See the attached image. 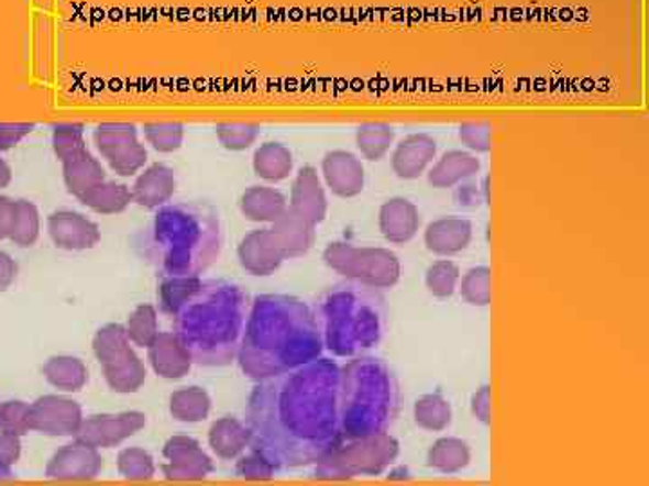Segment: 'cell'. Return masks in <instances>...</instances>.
<instances>
[{
	"mask_svg": "<svg viewBox=\"0 0 649 486\" xmlns=\"http://www.w3.org/2000/svg\"><path fill=\"white\" fill-rule=\"evenodd\" d=\"M487 199L484 189H480L476 184L460 183L459 188L454 189V200L460 208L475 209L480 203Z\"/></svg>",
	"mask_w": 649,
	"mask_h": 486,
	"instance_id": "cell-51",
	"label": "cell"
},
{
	"mask_svg": "<svg viewBox=\"0 0 649 486\" xmlns=\"http://www.w3.org/2000/svg\"><path fill=\"white\" fill-rule=\"evenodd\" d=\"M480 168H482V164L475 155L462 152V150H451V152H446L430 169L428 183L433 188H454L460 183L475 177Z\"/></svg>",
	"mask_w": 649,
	"mask_h": 486,
	"instance_id": "cell-28",
	"label": "cell"
},
{
	"mask_svg": "<svg viewBox=\"0 0 649 486\" xmlns=\"http://www.w3.org/2000/svg\"><path fill=\"white\" fill-rule=\"evenodd\" d=\"M240 213L244 214L250 222L273 223L280 219L289 202L285 195L278 189L267 186H251L240 195Z\"/></svg>",
	"mask_w": 649,
	"mask_h": 486,
	"instance_id": "cell-26",
	"label": "cell"
},
{
	"mask_svg": "<svg viewBox=\"0 0 649 486\" xmlns=\"http://www.w3.org/2000/svg\"><path fill=\"white\" fill-rule=\"evenodd\" d=\"M426 463L435 472L440 474H459L468 468L471 463L470 443L462 438L444 437L439 438L433 445L428 449Z\"/></svg>",
	"mask_w": 649,
	"mask_h": 486,
	"instance_id": "cell-30",
	"label": "cell"
},
{
	"mask_svg": "<svg viewBox=\"0 0 649 486\" xmlns=\"http://www.w3.org/2000/svg\"><path fill=\"white\" fill-rule=\"evenodd\" d=\"M293 166H295V161H293L290 150L280 143L260 144L253 155L255 174L267 183H282V180L289 179Z\"/></svg>",
	"mask_w": 649,
	"mask_h": 486,
	"instance_id": "cell-31",
	"label": "cell"
},
{
	"mask_svg": "<svg viewBox=\"0 0 649 486\" xmlns=\"http://www.w3.org/2000/svg\"><path fill=\"white\" fill-rule=\"evenodd\" d=\"M258 124L250 123H222L217 126V140L231 152H242L255 144L260 137Z\"/></svg>",
	"mask_w": 649,
	"mask_h": 486,
	"instance_id": "cell-45",
	"label": "cell"
},
{
	"mask_svg": "<svg viewBox=\"0 0 649 486\" xmlns=\"http://www.w3.org/2000/svg\"><path fill=\"white\" fill-rule=\"evenodd\" d=\"M47 231L56 247L64 251H87L100 243L101 233L98 223L87 219L86 214L61 209L50 214Z\"/></svg>",
	"mask_w": 649,
	"mask_h": 486,
	"instance_id": "cell-16",
	"label": "cell"
},
{
	"mask_svg": "<svg viewBox=\"0 0 649 486\" xmlns=\"http://www.w3.org/2000/svg\"><path fill=\"white\" fill-rule=\"evenodd\" d=\"M0 431L25 437L31 432L30 404L22 400H8L0 404Z\"/></svg>",
	"mask_w": 649,
	"mask_h": 486,
	"instance_id": "cell-47",
	"label": "cell"
},
{
	"mask_svg": "<svg viewBox=\"0 0 649 486\" xmlns=\"http://www.w3.org/2000/svg\"><path fill=\"white\" fill-rule=\"evenodd\" d=\"M237 460L235 474L248 482H270L282 471L278 460L256 443H251L250 449Z\"/></svg>",
	"mask_w": 649,
	"mask_h": 486,
	"instance_id": "cell-35",
	"label": "cell"
},
{
	"mask_svg": "<svg viewBox=\"0 0 649 486\" xmlns=\"http://www.w3.org/2000/svg\"><path fill=\"white\" fill-rule=\"evenodd\" d=\"M116 466L121 476L130 482H148L157 471L151 452L141 446H127L120 451Z\"/></svg>",
	"mask_w": 649,
	"mask_h": 486,
	"instance_id": "cell-41",
	"label": "cell"
},
{
	"mask_svg": "<svg viewBox=\"0 0 649 486\" xmlns=\"http://www.w3.org/2000/svg\"><path fill=\"white\" fill-rule=\"evenodd\" d=\"M400 445L389 432L343 440L315 465L323 482H349L355 477L381 476L399 457Z\"/></svg>",
	"mask_w": 649,
	"mask_h": 486,
	"instance_id": "cell-7",
	"label": "cell"
},
{
	"mask_svg": "<svg viewBox=\"0 0 649 486\" xmlns=\"http://www.w3.org/2000/svg\"><path fill=\"white\" fill-rule=\"evenodd\" d=\"M491 130L490 123L484 121H473L464 123L459 129V137L468 148L473 150L476 154H487L491 150Z\"/></svg>",
	"mask_w": 649,
	"mask_h": 486,
	"instance_id": "cell-48",
	"label": "cell"
},
{
	"mask_svg": "<svg viewBox=\"0 0 649 486\" xmlns=\"http://www.w3.org/2000/svg\"><path fill=\"white\" fill-rule=\"evenodd\" d=\"M41 236V213L30 200H16L15 223L11 229L10 240L19 247L35 245Z\"/></svg>",
	"mask_w": 649,
	"mask_h": 486,
	"instance_id": "cell-40",
	"label": "cell"
},
{
	"mask_svg": "<svg viewBox=\"0 0 649 486\" xmlns=\"http://www.w3.org/2000/svg\"><path fill=\"white\" fill-rule=\"evenodd\" d=\"M437 155V141L428 134H411L400 141L392 155V168L399 179H419Z\"/></svg>",
	"mask_w": 649,
	"mask_h": 486,
	"instance_id": "cell-22",
	"label": "cell"
},
{
	"mask_svg": "<svg viewBox=\"0 0 649 486\" xmlns=\"http://www.w3.org/2000/svg\"><path fill=\"white\" fill-rule=\"evenodd\" d=\"M276 239L284 248L285 258H300L309 253L316 242V225L309 220L296 213L295 209L287 208L285 213L276 222L271 223Z\"/></svg>",
	"mask_w": 649,
	"mask_h": 486,
	"instance_id": "cell-24",
	"label": "cell"
},
{
	"mask_svg": "<svg viewBox=\"0 0 649 486\" xmlns=\"http://www.w3.org/2000/svg\"><path fill=\"white\" fill-rule=\"evenodd\" d=\"M146 352L152 369L166 380L185 378L194 364L191 353L175 332L157 333V338L146 347Z\"/></svg>",
	"mask_w": 649,
	"mask_h": 486,
	"instance_id": "cell-18",
	"label": "cell"
},
{
	"mask_svg": "<svg viewBox=\"0 0 649 486\" xmlns=\"http://www.w3.org/2000/svg\"><path fill=\"white\" fill-rule=\"evenodd\" d=\"M248 312L242 288L228 281H202L172 318L194 363L226 366L237 358Z\"/></svg>",
	"mask_w": 649,
	"mask_h": 486,
	"instance_id": "cell-3",
	"label": "cell"
},
{
	"mask_svg": "<svg viewBox=\"0 0 649 486\" xmlns=\"http://www.w3.org/2000/svg\"><path fill=\"white\" fill-rule=\"evenodd\" d=\"M460 296L471 307H490L491 305V268L485 265L473 267L460 276Z\"/></svg>",
	"mask_w": 649,
	"mask_h": 486,
	"instance_id": "cell-42",
	"label": "cell"
},
{
	"mask_svg": "<svg viewBox=\"0 0 649 486\" xmlns=\"http://www.w3.org/2000/svg\"><path fill=\"white\" fill-rule=\"evenodd\" d=\"M92 350L110 389L121 395L140 391L146 380V367L130 343L123 324H106L96 332Z\"/></svg>",
	"mask_w": 649,
	"mask_h": 486,
	"instance_id": "cell-9",
	"label": "cell"
},
{
	"mask_svg": "<svg viewBox=\"0 0 649 486\" xmlns=\"http://www.w3.org/2000/svg\"><path fill=\"white\" fill-rule=\"evenodd\" d=\"M62 172H64L65 188L78 200L89 189L95 188L96 184L107 179L106 168L95 155L90 154L89 148L81 150L78 154L62 161Z\"/></svg>",
	"mask_w": 649,
	"mask_h": 486,
	"instance_id": "cell-27",
	"label": "cell"
},
{
	"mask_svg": "<svg viewBox=\"0 0 649 486\" xmlns=\"http://www.w3.org/2000/svg\"><path fill=\"white\" fill-rule=\"evenodd\" d=\"M16 276H19V265L15 259L4 251H0V294L15 284Z\"/></svg>",
	"mask_w": 649,
	"mask_h": 486,
	"instance_id": "cell-53",
	"label": "cell"
},
{
	"mask_svg": "<svg viewBox=\"0 0 649 486\" xmlns=\"http://www.w3.org/2000/svg\"><path fill=\"white\" fill-rule=\"evenodd\" d=\"M170 415L183 423L205 422L210 417L211 398L202 387H183L170 395Z\"/></svg>",
	"mask_w": 649,
	"mask_h": 486,
	"instance_id": "cell-33",
	"label": "cell"
},
{
	"mask_svg": "<svg viewBox=\"0 0 649 486\" xmlns=\"http://www.w3.org/2000/svg\"><path fill=\"white\" fill-rule=\"evenodd\" d=\"M315 316L323 347L334 357H358L385 338V299L380 290L365 285L346 281L330 288Z\"/></svg>",
	"mask_w": 649,
	"mask_h": 486,
	"instance_id": "cell-4",
	"label": "cell"
},
{
	"mask_svg": "<svg viewBox=\"0 0 649 486\" xmlns=\"http://www.w3.org/2000/svg\"><path fill=\"white\" fill-rule=\"evenodd\" d=\"M87 148L86 129L84 124H56L53 129V150L58 161H65L70 155Z\"/></svg>",
	"mask_w": 649,
	"mask_h": 486,
	"instance_id": "cell-44",
	"label": "cell"
},
{
	"mask_svg": "<svg viewBox=\"0 0 649 486\" xmlns=\"http://www.w3.org/2000/svg\"><path fill=\"white\" fill-rule=\"evenodd\" d=\"M411 472L408 466H389L388 468V479L389 482H406V479H410Z\"/></svg>",
	"mask_w": 649,
	"mask_h": 486,
	"instance_id": "cell-54",
	"label": "cell"
},
{
	"mask_svg": "<svg viewBox=\"0 0 649 486\" xmlns=\"http://www.w3.org/2000/svg\"><path fill=\"white\" fill-rule=\"evenodd\" d=\"M103 471L100 449L75 440L62 446L45 466V476L55 482H90Z\"/></svg>",
	"mask_w": 649,
	"mask_h": 486,
	"instance_id": "cell-14",
	"label": "cell"
},
{
	"mask_svg": "<svg viewBox=\"0 0 649 486\" xmlns=\"http://www.w3.org/2000/svg\"><path fill=\"white\" fill-rule=\"evenodd\" d=\"M420 228L419 208L405 197L386 200L380 209V231L386 242L403 245L417 236Z\"/></svg>",
	"mask_w": 649,
	"mask_h": 486,
	"instance_id": "cell-20",
	"label": "cell"
},
{
	"mask_svg": "<svg viewBox=\"0 0 649 486\" xmlns=\"http://www.w3.org/2000/svg\"><path fill=\"white\" fill-rule=\"evenodd\" d=\"M45 380L58 391L78 393L89 383V369L73 355H55L42 367Z\"/></svg>",
	"mask_w": 649,
	"mask_h": 486,
	"instance_id": "cell-29",
	"label": "cell"
},
{
	"mask_svg": "<svg viewBox=\"0 0 649 486\" xmlns=\"http://www.w3.org/2000/svg\"><path fill=\"white\" fill-rule=\"evenodd\" d=\"M237 256L245 273L253 276H271L287 259L275 231L271 228L255 229L245 234L240 240Z\"/></svg>",
	"mask_w": 649,
	"mask_h": 486,
	"instance_id": "cell-15",
	"label": "cell"
},
{
	"mask_svg": "<svg viewBox=\"0 0 649 486\" xmlns=\"http://www.w3.org/2000/svg\"><path fill=\"white\" fill-rule=\"evenodd\" d=\"M327 188L341 199H354L365 189V166L346 150H332L321 161Z\"/></svg>",
	"mask_w": 649,
	"mask_h": 486,
	"instance_id": "cell-17",
	"label": "cell"
},
{
	"mask_svg": "<svg viewBox=\"0 0 649 486\" xmlns=\"http://www.w3.org/2000/svg\"><path fill=\"white\" fill-rule=\"evenodd\" d=\"M199 276H168L160 288V303L163 312L174 316L188 299L199 290Z\"/></svg>",
	"mask_w": 649,
	"mask_h": 486,
	"instance_id": "cell-38",
	"label": "cell"
},
{
	"mask_svg": "<svg viewBox=\"0 0 649 486\" xmlns=\"http://www.w3.org/2000/svg\"><path fill=\"white\" fill-rule=\"evenodd\" d=\"M84 422L80 404L62 397V395H44L30 404V427L33 432L45 437L75 438Z\"/></svg>",
	"mask_w": 649,
	"mask_h": 486,
	"instance_id": "cell-11",
	"label": "cell"
},
{
	"mask_svg": "<svg viewBox=\"0 0 649 486\" xmlns=\"http://www.w3.org/2000/svg\"><path fill=\"white\" fill-rule=\"evenodd\" d=\"M80 202L87 208L92 209L95 213L118 214L123 213L130 203H132V191L127 184L116 183V180H101L96 184L95 188L89 189Z\"/></svg>",
	"mask_w": 649,
	"mask_h": 486,
	"instance_id": "cell-32",
	"label": "cell"
},
{
	"mask_svg": "<svg viewBox=\"0 0 649 486\" xmlns=\"http://www.w3.org/2000/svg\"><path fill=\"white\" fill-rule=\"evenodd\" d=\"M177 180L174 169L166 164H151L148 168L135 179L132 191V202L141 208L160 209L170 202L174 197Z\"/></svg>",
	"mask_w": 649,
	"mask_h": 486,
	"instance_id": "cell-23",
	"label": "cell"
},
{
	"mask_svg": "<svg viewBox=\"0 0 649 486\" xmlns=\"http://www.w3.org/2000/svg\"><path fill=\"white\" fill-rule=\"evenodd\" d=\"M394 140V129L385 123L361 124L358 132H355V144H358L361 154L365 155L369 161L383 159L388 154Z\"/></svg>",
	"mask_w": 649,
	"mask_h": 486,
	"instance_id": "cell-36",
	"label": "cell"
},
{
	"mask_svg": "<svg viewBox=\"0 0 649 486\" xmlns=\"http://www.w3.org/2000/svg\"><path fill=\"white\" fill-rule=\"evenodd\" d=\"M460 276H462V273H460V267L454 262H451V259H437L426 270V288L435 298H451L459 290Z\"/></svg>",
	"mask_w": 649,
	"mask_h": 486,
	"instance_id": "cell-39",
	"label": "cell"
},
{
	"mask_svg": "<svg viewBox=\"0 0 649 486\" xmlns=\"http://www.w3.org/2000/svg\"><path fill=\"white\" fill-rule=\"evenodd\" d=\"M414 420L428 432H442L453 422V409L442 393H426L414 404Z\"/></svg>",
	"mask_w": 649,
	"mask_h": 486,
	"instance_id": "cell-34",
	"label": "cell"
},
{
	"mask_svg": "<svg viewBox=\"0 0 649 486\" xmlns=\"http://www.w3.org/2000/svg\"><path fill=\"white\" fill-rule=\"evenodd\" d=\"M145 426L146 417L141 411L92 415L89 418L84 417L75 440H80L95 449H112L138 434Z\"/></svg>",
	"mask_w": 649,
	"mask_h": 486,
	"instance_id": "cell-12",
	"label": "cell"
},
{
	"mask_svg": "<svg viewBox=\"0 0 649 486\" xmlns=\"http://www.w3.org/2000/svg\"><path fill=\"white\" fill-rule=\"evenodd\" d=\"M289 208L295 209L296 213L309 220V222H323L324 217L329 213V202L324 195L323 184L320 175L316 172L315 166H304L296 174L295 183L290 188Z\"/></svg>",
	"mask_w": 649,
	"mask_h": 486,
	"instance_id": "cell-19",
	"label": "cell"
},
{
	"mask_svg": "<svg viewBox=\"0 0 649 486\" xmlns=\"http://www.w3.org/2000/svg\"><path fill=\"white\" fill-rule=\"evenodd\" d=\"M143 132L146 143L161 154L177 152L185 141V126L180 123H148Z\"/></svg>",
	"mask_w": 649,
	"mask_h": 486,
	"instance_id": "cell-43",
	"label": "cell"
},
{
	"mask_svg": "<svg viewBox=\"0 0 649 486\" xmlns=\"http://www.w3.org/2000/svg\"><path fill=\"white\" fill-rule=\"evenodd\" d=\"M473 240V223L460 217H442L428 223L425 245L437 256H454L470 247Z\"/></svg>",
	"mask_w": 649,
	"mask_h": 486,
	"instance_id": "cell-21",
	"label": "cell"
},
{
	"mask_svg": "<svg viewBox=\"0 0 649 486\" xmlns=\"http://www.w3.org/2000/svg\"><path fill=\"white\" fill-rule=\"evenodd\" d=\"M16 200L0 195V240L10 239L15 223Z\"/></svg>",
	"mask_w": 649,
	"mask_h": 486,
	"instance_id": "cell-52",
	"label": "cell"
},
{
	"mask_svg": "<svg viewBox=\"0 0 649 486\" xmlns=\"http://www.w3.org/2000/svg\"><path fill=\"white\" fill-rule=\"evenodd\" d=\"M165 463L160 466L170 482H200L216 471L211 457L190 437H172L163 446Z\"/></svg>",
	"mask_w": 649,
	"mask_h": 486,
	"instance_id": "cell-13",
	"label": "cell"
},
{
	"mask_svg": "<svg viewBox=\"0 0 649 486\" xmlns=\"http://www.w3.org/2000/svg\"><path fill=\"white\" fill-rule=\"evenodd\" d=\"M341 366L332 358L262 380L248 402L253 443L282 468L316 465L345 438L340 423Z\"/></svg>",
	"mask_w": 649,
	"mask_h": 486,
	"instance_id": "cell-1",
	"label": "cell"
},
{
	"mask_svg": "<svg viewBox=\"0 0 649 486\" xmlns=\"http://www.w3.org/2000/svg\"><path fill=\"white\" fill-rule=\"evenodd\" d=\"M92 137L101 157L120 177H132L145 168L148 154L134 124L103 123Z\"/></svg>",
	"mask_w": 649,
	"mask_h": 486,
	"instance_id": "cell-10",
	"label": "cell"
},
{
	"mask_svg": "<svg viewBox=\"0 0 649 486\" xmlns=\"http://www.w3.org/2000/svg\"><path fill=\"white\" fill-rule=\"evenodd\" d=\"M323 350L315 312L300 299L267 294L251 305L237 363L245 377L262 383L312 363Z\"/></svg>",
	"mask_w": 649,
	"mask_h": 486,
	"instance_id": "cell-2",
	"label": "cell"
},
{
	"mask_svg": "<svg viewBox=\"0 0 649 486\" xmlns=\"http://www.w3.org/2000/svg\"><path fill=\"white\" fill-rule=\"evenodd\" d=\"M399 412V383L377 357L358 355L341 366L340 423L345 440L388 432Z\"/></svg>",
	"mask_w": 649,
	"mask_h": 486,
	"instance_id": "cell-5",
	"label": "cell"
},
{
	"mask_svg": "<svg viewBox=\"0 0 649 486\" xmlns=\"http://www.w3.org/2000/svg\"><path fill=\"white\" fill-rule=\"evenodd\" d=\"M208 442H210L211 451L216 452L217 457L230 462L250 449L253 443V431L248 422H242L239 418H219L210 427Z\"/></svg>",
	"mask_w": 649,
	"mask_h": 486,
	"instance_id": "cell-25",
	"label": "cell"
},
{
	"mask_svg": "<svg viewBox=\"0 0 649 486\" xmlns=\"http://www.w3.org/2000/svg\"><path fill=\"white\" fill-rule=\"evenodd\" d=\"M31 130H33V124L0 123V154L21 143L25 135L31 134ZM11 179H13V172H11L10 164L0 157V189L8 188Z\"/></svg>",
	"mask_w": 649,
	"mask_h": 486,
	"instance_id": "cell-46",
	"label": "cell"
},
{
	"mask_svg": "<svg viewBox=\"0 0 649 486\" xmlns=\"http://www.w3.org/2000/svg\"><path fill=\"white\" fill-rule=\"evenodd\" d=\"M323 262L354 284L383 290L399 284L403 267L397 254L385 247L332 242L324 247Z\"/></svg>",
	"mask_w": 649,
	"mask_h": 486,
	"instance_id": "cell-8",
	"label": "cell"
},
{
	"mask_svg": "<svg viewBox=\"0 0 649 486\" xmlns=\"http://www.w3.org/2000/svg\"><path fill=\"white\" fill-rule=\"evenodd\" d=\"M152 245L168 276H199L219 256V219L205 208L163 206L152 225Z\"/></svg>",
	"mask_w": 649,
	"mask_h": 486,
	"instance_id": "cell-6",
	"label": "cell"
},
{
	"mask_svg": "<svg viewBox=\"0 0 649 486\" xmlns=\"http://www.w3.org/2000/svg\"><path fill=\"white\" fill-rule=\"evenodd\" d=\"M21 437L0 431V468L11 471V466H15L16 462L21 460Z\"/></svg>",
	"mask_w": 649,
	"mask_h": 486,
	"instance_id": "cell-49",
	"label": "cell"
},
{
	"mask_svg": "<svg viewBox=\"0 0 649 486\" xmlns=\"http://www.w3.org/2000/svg\"><path fill=\"white\" fill-rule=\"evenodd\" d=\"M123 327H125L130 343L134 346L148 347L160 333L157 310L154 305H140L132 310Z\"/></svg>",
	"mask_w": 649,
	"mask_h": 486,
	"instance_id": "cell-37",
	"label": "cell"
},
{
	"mask_svg": "<svg viewBox=\"0 0 649 486\" xmlns=\"http://www.w3.org/2000/svg\"><path fill=\"white\" fill-rule=\"evenodd\" d=\"M471 415L484 426L491 423V387L485 386L479 387L473 395H471Z\"/></svg>",
	"mask_w": 649,
	"mask_h": 486,
	"instance_id": "cell-50",
	"label": "cell"
}]
</instances>
